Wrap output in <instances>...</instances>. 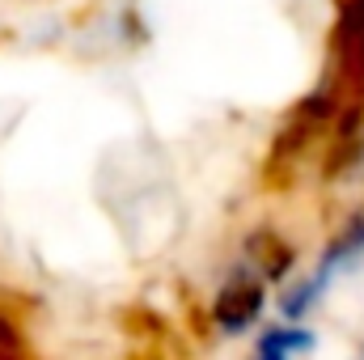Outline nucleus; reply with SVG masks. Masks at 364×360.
Instances as JSON below:
<instances>
[{
    "mask_svg": "<svg viewBox=\"0 0 364 360\" xmlns=\"http://www.w3.org/2000/svg\"><path fill=\"white\" fill-rule=\"evenodd\" d=\"M309 344H314L309 331H301V327H275V331H267L259 339L255 360H292V356H301V352H309Z\"/></svg>",
    "mask_w": 364,
    "mask_h": 360,
    "instance_id": "nucleus-4",
    "label": "nucleus"
},
{
    "mask_svg": "<svg viewBox=\"0 0 364 360\" xmlns=\"http://www.w3.org/2000/svg\"><path fill=\"white\" fill-rule=\"evenodd\" d=\"M364 255V216H356L331 246H326V255H322V263L318 271L305 280V284H296L288 297H284V314L288 318H301V314H309L314 309V301H322V292L331 288V280H335V271L348 268V263H356Z\"/></svg>",
    "mask_w": 364,
    "mask_h": 360,
    "instance_id": "nucleus-1",
    "label": "nucleus"
},
{
    "mask_svg": "<svg viewBox=\"0 0 364 360\" xmlns=\"http://www.w3.org/2000/svg\"><path fill=\"white\" fill-rule=\"evenodd\" d=\"M263 309V275L255 268H237L212 301V322L229 335H242Z\"/></svg>",
    "mask_w": 364,
    "mask_h": 360,
    "instance_id": "nucleus-2",
    "label": "nucleus"
},
{
    "mask_svg": "<svg viewBox=\"0 0 364 360\" xmlns=\"http://www.w3.org/2000/svg\"><path fill=\"white\" fill-rule=\"evenodd\" d=\"M246 259L263 280H284L296 263V250L288 246V238H279L272 229H259V233L246 238Z\"/></svg>",
    "mask_w": 364,
    "mask_h": 360,
    "instance_id": "nucleus-3",
    "label": "nucleus"
}]
</instances>
